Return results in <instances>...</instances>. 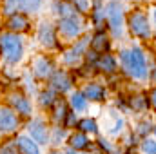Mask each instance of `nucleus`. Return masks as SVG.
<instances>
[{"instance_id": "f257e3e1", "label": "nucleus", "mask_w": 156, "mask_h": 154, "mask_svg": "<svg viewBox=\"0 0 156 154\" xmlns=\"http://www.w3.org/2000/svg\"><path fill=\"white\" fill-rule=\"evenodd\" d=\"M120 60H122V65L129 76L136 78V80H144L147 76V62H145V54L140 47L122 51Z\"/></svg>"}, {"instance_id": "f03ea898", "label": "nucleus", "mask_w": 156, "mask_h": 154, "mask_svg": "<svg viewBox=\"0 0 156 154\" xmlns=\"http://www.w3.org/2000/svg\"><path fill=\"white\" fill-rule=\"evenodd\" d=\"M0 49H2V54H4L5 62H9V64L20 62L22 53H24L20 38L16 35H11V33H2L0 35Z\"/></svg>"}, {"instance_id": "7ed1b4c3", "label": "nucleus", "mask_w": 156, "mask_h": 154, "mask_svg": "<svg viewBox=\"0 0 156 154\" xmlns=\"http://www.w3.org/2000/svg\"><path fill=\"white\" fill-rule=\"evenodd\" d=\"M127 24H129V29L134 37L142 40L151 38V26H149V20L145 16V13L142 11H133L127 18Z\"/></svg>"}, {"instance_id": "20e7f679", "label": "nucleus", "mask_w": 156, "mask_h": 154, "mask_svg": "<svg viewBox=\"0 0 156 154\" xmlns=\"http://www.w3.org/2000/svg\"><path fill=\"white\" fill-rule=\"evenodd\" d=\"M107 18H109V27L115 37H122L123 33V11L118 2H111L107 5Z\"/></svg>"}, {"instance_id": "39448f33", "label": "nucleus", "mask_w": 156, "mask_h": 154, "mask_svg": "<svg viewBox=\"0 0 156 154\" xmlns=\"http://www.w3.org/2000/svg\"><path fill=\"white\" fill-rule=\"evenodd\" d=\"M82 31V20L80 16H71V18H62L60 20V33L64 37H69V38H75L76 35H80Z\"/></svg>"}, {"instance_id": "423d86ee", "label": "nucleus", "mask_w": 156, "mask_h": 154, "mask_svg": "<svg viewBox=\"0 0 156 154\" xmlns=\"http://www.w3.org/2000/svg\"><path fill=\"white\" fill-rule=\"evenodd\" d=\"M29 134H31V138L37 142V143H47V129H45V123H44V120L42 118H37V120H33L31 123H29Z\"/></svg>"}, {"instance_id": "0eeeda50", "label": "nucleus", "mask_w": 156, "mask_h": 154, "mask_svg": "<svg viewBox=\"0 0 156 154\" xmlns=\"http://www.w3.org/2000/svg\"><path fill=\"white\" fill-rule=\"evenodd\" d=\"M16 125H18L16 114H15L11 109L2 107V109H0V131H2V132H11V131L16 129Z\"/></svg>"}, {"instance_id": "6e6552de", "label": "nucleus", "mask_w": 156, "mask_h": 154, "mask_svg": "<svg viewBox=\"0 0 156 154\" xmlns=\"http://www.w3.org/2000/svg\"><path fill=\"white\" fill-rule=\"evenodd\" d=\"M38 40H40V44H42V45H45V47H55L56 38H55V29H53V26H51V24L44 22V24L40 26Z\"/></svg>"}, {"instance_id": "1a4fd4ad", "label": "nucleus", "mask_w": 156, "mask_h": 154, "mask_svg": "<svg viewBox=\"0 0 156 154\" xmlns=\"http://www.w3.org/2000/svg\"><path fill=\"white\" fill-rule=\"evenodd\" d=\"M51 85H53V89H56L60 93H66V91L71 89V78L67 76V73H64V71H56L53 75V78H51Z\"/></svg>"}, {"instance_id": "9d476101", "label": "nucleus", "mask_w": 156, "mask_h": 154, "mask_svg": "<svg viewBox=\"0 0 156 154\" xmlns=\"http://www.w3.org/2000/svg\"><path fill=\"white\" fill-rule=\"evenodd\" d=\"M83 96L93 102H102L105 98V89L100 83H87L83 89Z\"/></svg>"}, {"instance_id": "9b49d317", "label": "nucleus", "mask_w": 156, "mask_h": 154, "mask_svg": "<svg viewBox=\"0 0 156 154\" xmlns=\"http://www.w3.org/2000/svg\"><path fill=\"white\" fill-rule=\"evenodd\" d=\"M91 49L94 51V53H104V54H107V51H109V38H107V35L105 33H102V31H98L93 40H91Z\"/></svg>"}, {"instance_id": "f8f14e48", "label": "nucleus", "mask_w": 156, "mask_h": 154, "mask_svg": "<svg viewBox=\"0 0 156 154\" xmlns=\"http://www.w3.org/2000/svg\"><path fill=\"white\" fill-rule=\"evenodd\" d=\"M27 26H29L27 18H26L24 15H20V13L11 15V16H9V20H7V27H9L11 31H16V33L26 31V29H27Z\"/></svg>"}, {"instance_id": "ddd939ff", "label": "nucleus", "mask_w": 156, "mask_h": 154, "mask_svg": "<svg viewBox=\"0 0 156 154\" xmlns=\"http://www.w3.org/2000/svg\"><path fill=\"white\" fill-rule=\"evenodd\" d=\"M11 105L20 113V114H31V103L27 102V98H24L22 94H11L9 96Z\"/></svg>"}, {"instance_id": "4468645a", "label": "nucleus", "mask_w": 156, "mask_h": 154, "mask_svg": "<svg viewBox=\"0 0 156 154\" xmlns=\"http://www.w3.org/2000/svg\"><path fill=\"white\" fill-rule=\"evenodd\" d=\"M55 11L62 16V18H71V16H76V7L69 2V0H60L55 4Z\"/></svg>"}, {"instance_id": "2eb2a0df", "label": "nucleus", "mask_w": 156, "mask_h": 154, "mask_svg": "<svg viewBox=\"0 0 156 154\" xmlns=\"http://www.w3.org/2000/svg\"><path fill=\"white\" fill-rule=\"evenodd\" d=\"M53 62L49 60V58H45V56H42L38 58L37 62H35V73H37V76L40 78H47L51 73H53Z\"/></svg>"}, {"instance_id": "dca6fc26", "label": "nucleus", "mask_w": 156, "mask_h": 154, "mask_svg": "<svg viewBox=\"0 0 156 154\" xmlns=\"http://www.w3.org/2000/svg\"><path fill=\"white\" fill-rule=\"evenodd\" d=\"M96 67L107 75H113L116 71V60L111 56V54H100L98 62H96Z\"/></svg>"}, {"instance_id": "f3484780", "label": "nucleus", "mask_w": 156, "mask_h": 154, "mask_svg": "<svg viewBox=\"0 0 156 154\" xmlns=\"http://www.w3.org/2000/svg\"><path fill=\"white\" fill-rule=\"evenodd\" d=\"M16 145L24 154H40L37 142H31V138H27V136H18Z\"/></svg>"}, {"instance_id": "a211bd4d", "label": "nucleus", "mask_w": 156, "mask_h": 154, "mask_svg": "<svg viewBox=\"0 0 156 154\" xmlns=\"http://www.w3.org/2000/svg\"><path fill=\"white\" fill-rule=\"evenodd\" d=\"M69 142H71V149H85V147L89 145V142H87V138H85L83 132L73 134V136L69 138Z\"/></svg>"}, {"instance_id": "6ab92c4d", "label": "nucleus", "mask_w": 156, "mask_h": 154, "mask_svg": "<svg viewBox=\"0 0 156 154\" xmlns=\"http://www.w3.org/2000/svg\"><path fill=\"white\" fill-rule=\"evenodd\" d=\"M71 105L75 111H83L87 105V98L83 96V93H73L71 96Z\"/></svg>"}, {"instance_id": "aec40b11", "label": "nucleus", "mask_w": 156, "mask_h": 154, "mask_svg": "<svg viewBox=\"0 0 156 154\" xmlns=\"http://www.w3.org/2000/svg\"><path fill=\"white\" fill-rule=\"evenodd\" d=\"M18 2V7L26 13H35L40 7V2L42 0H16Z\"/></svg>"}, {"instance_id": "412c9836", "label": "nucleus", "mask_w": 156, "mask_h": 154, "mask_svg": "<svg viewBox=\"0 0 156 154\" xmlns=\"http://www.w3.org/2000/svg\"><path fill=\"white\" fill-rule=\"evenodd\" d=\"M129 102H131V107H133L134 111H144V109L147 107V103H149V102H147V98H145V96H142V94L133 96Z\"/></svg>"}, {"instance_id": "4be33fe9", "label": "nucleus", "mask_w": 156, "mask_h": 154, "mask_svg": "<svg viewBox=\"0 0 156 154\" xmlns=\"http://www.w3.org/2000/svg\"><path fill=\"white\" fill-rule=\"evenodd\" d=\"M78 127H80L82 132H96V131H98L96 121H94L93 118H85V120H82V121L78 123Z\"/></svg>"}, {"instance_id": "5701e85b", "label": "nucleus", "mask_w": 156, "mask_h": 154, "mask_svg": "<svg viewBox=\"0 0 156 154\" xmlns=\"http://www.w3.org/2000/svg\"><path fill=\"white\" fill-rule=\"evenodd\" d=\"M67 116V105L64 100H56L55 102V120H64Z\"/></svg>"}, {"instance_id": "b1692460", "label": "nucleus", "mask_w": 156, "mask_h": 154, "mask_svg": "<svg viewBox=\"0 0 156 154\" xmlns=\"http://www.w3.org/2000/svg\"><path fill=\"white\" fill-rule=\"evenodd\" d=\"M56 100H55V94H53V91H45V93H42L40 94V103L44 105V107H49V105H53Z\"/></svg>"}, {"instance_id": "393cba45", "label": "nucleus", "mask_w": 156, "mask_h": 154, "mask_svg": "<svg viewBox=\"0 0 156 154\" xmlns=\"http://www.w3.org/2000/svg\"><path fill=\"white\" fill-rule=\"evenodd\" d=\"M142 149H144V152L145 154H156V142L154 140L145 138L144 143H142Z\"/></svg>"}, {"instance_id": "a878e982", "label": "nucleus", "mask_w": 156, "mask_h": 154, "mask_svg": "<svg viewBox=\"0 0 156 154\" xmlns=\"http://www.w3.org/2000/svg\"><path fill=\"white\" fill-rule=\"evenodd\" d=\"M78 11H87L89 9V0H69Z\"/></svg>"}, {"instance_id": "bb28decb", "label": "nucleus", "mask_w": 156, "mask_h": 154, "mask_svg": "<svg viewBox=\"0 0 156 154\" xmlns=\"http://www.w3.org/2000/svg\"><path fill=\"white\" fill-rule=\"evenodd\" d=\"M16 0H5V5H4V13H7V15H11L13 11H16Z\"/></svg>"}, {"instance_id": "cd10ccee", "label": "nucleus", "mask_w": 156, "mask_h": 154, "mask_svg": "<svg viewBox=\"0 0 156 154\" xmlns=\"http://www.w3.org/2000/svg\"><path fill=\"white\" fill-rule=\"evenodd\" d=\"M149 131H151V123H149V121H142V123L138 125V129H136V132L142 134V136H144L145 132H149Z\"/></svg>"}, {"instance_id": "c85d7f7f", "label": "nucleus", "mask_w": 156, "mask_h": 154, "mask_svg": "<svg viewBox=\"0 0 156 154\" xmlns=\"http://www.w3.org/2000/svg\"><path fill=\"white\" fill-rule=\"evenodd\" d=\"M98 143H100V147H102V149H104V151H105L107 154H111V152H113V145H111V143H109L107 140H100Z\"/></svg>"}, {"instance_id": "c756f323", "label": "nucleus", "mask_w": 156, "mask_h": 154, "mask_svg": "<svg viewBox=\"0 0 156 154\" xmlns=\"http://www.w3.org/2000/svg\"><path fill=\"white\" fill-rule=\"evenodd\" d=\"M64 136H66V132H64V131H60V129H55V138H53V142H55V143H58V142H60Z\"/></svg>"}, {"instance_id": "7c9ffc66", "label": "nucleus", "mask_w": 156, "mask_h": 154, "mask_svg": "<svg viewBox=\"0 0 156 154\" xmlns=\"http://www.w3.org/2000/svg\"><path fill=\"white\" fill-rule=\"evenodd\" d=\"M0 154H18V152H16V149H15L13 145H7V147H4V149L0 151Z\"/></svg>"}, {"instance_id": "2f4dec72", "label": "nucleus", "mask_w": 156, "mask_h": 154, "mask_svg": "<svg viewBox=\"0 0 156 154\" xmlns=\"http://www.w3.org/2000/svg\"><path fill=\"white\" fill-rule=\"evenodd\" d=\"M149 103H151V105L156 109V87L151 91V93H149Z\"/></svg>"}, {"instance_id": "473e14b6", "label": "nucleus", "mask_w": 156, "mask_h": 154, "mask_svg": "<svg viewBox=\"0 0 156 154\" xmlns=\"http://www.w3.org/2000/svg\"><path fill=\"white\" fill-rule=\"evenodd\" d=\"M66 118H67V120H66V125H67V127H69V125H73V123L76 121V118H75V114H73V113H67V116H66Z\"/></svg>"}, {"instance_id": "72a5a7b5", "label": "nucleus", "mask_w": 156, "mask_h": 154, "mask_svg": "<svg viewBox=\"0 0 156 154\" xmlns=\"http://www.w3.org/2000/svg\"><path fill=\"white\" fill-rule=\"evenodd\" d=\"M151 78H153V82H154V83H156V67H154V69H153V75H151Z\"/></svg>"}, {"instance_id": "f704fd0d", "label": "nucleus", "mask_w": 156, "mask_h": 154, "mask_svg": "<svg viewBox=\"0 0 156 154\" xmlns=\"http://www.w3.org/2000/svg\"><path fill=\"white\" fill-rule=\"evenodd\" d=\"M67 154H75V151H73V149H69V151H67Z\"/></svg>"}, {"instance_id": "c9c22d12", "label": "nucleus", "mask_w": 156, "mask_h": 154, "mask_svg": "<svg viewBox=\"0 0 156 154\" xmlns=\"http://www.w3.org/2000/svg\"><path fill=\"white\" fill-rule=\"evenodd\" d=\"M51 154H62V152H56V151H53V152H51Z\"/></svg>"}, {"instance_id": "e433bc0d", "label": "nucleus", "mask_w": 156, "mask_h": 154, "mask_svg": "<svg viewBox=\"0 0 156 154\" xmlns=\"http://www.w3.org/2000/svg\"><path fill=\"white\" fill-rule=\"evenodd\" d=\"M154 22H156V9H154Z\"/></svg>"}, {"instance_id": "4c0bfd02", "label": "nucleus", "mask_w": 156, "mask_h": 154, "mask_svg": "<svg viewBox=\"0 0 156 154\" xmlns=\"http://www.w3.org/2000/svg\"><path fill=\"white\" fill-rule=\"evenodd\" d=\"M153 131H154V134H156V127H154V129H153Z\"/></svg>"}]
</instances>
